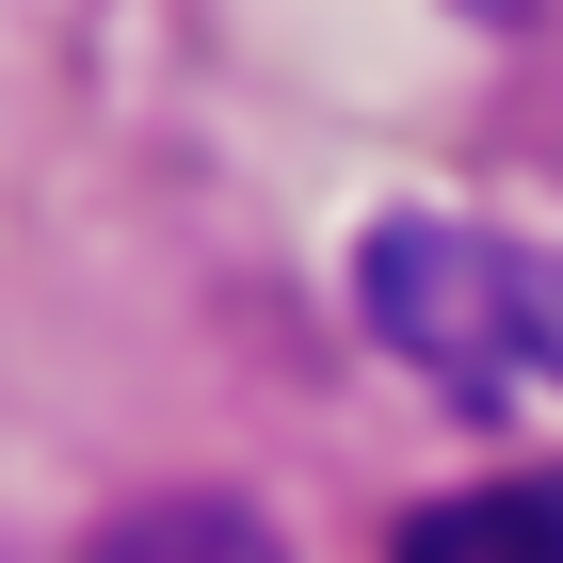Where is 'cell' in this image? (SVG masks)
Instances as JSON below:
<instances>
[{
    "label": "cell",
    "mask_w": 563,
    "mask_h": 563,
    "mask_svg": "<svg viewBox=\"0 0 563 563\" xmlns=\"http://www.w3.org/2000/svg\"><path fill=\"white\" fill-rule=\"evenodd\" d=\"M354 306L371 339L419 354L434 387H516V371H563V242H499V225L451 210H387L371 258H354Z\"/></svg>",
    "instance_id": "obj_1"
},
{
    "label": "cell",
    "mask_w": 563,
    "mask_h": 563,
    "mask_svg": "<svg viewBox=\"0 0 563 563\" xmlns=\"http://www.w3.org/2000/svg\"><path fill=\"white\" fill-rule=\"evenodd\" d=\"M387 563H563V483H467L387 531Z\"/></svg>",
    "instance_id": "obj_2"
},
{
    "label": "cell",
    "mask_w": 563,
    "mask_h": 563,
    "mask_svg": "<svg viewBox=\"0 0 563 563\" xmlns=\"http://www.w3.org/2000/svg\"><path fill=\"white\" fill-rule=\"evenodd\" d=\"M81 563H290V548H274V516H242V499H130Z\"/></svg>",
    "instance_id": "obj_3"
}]
</instances>
